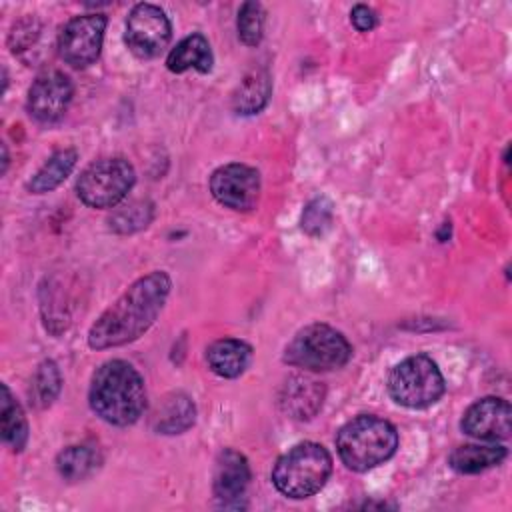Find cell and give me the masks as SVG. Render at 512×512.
Here are the masks:
<instances>
[{"mask_svg": "<svg viewBox=\"0 0 512 512\" xmlns=\"http://www.w3.org/2000/svg\"><path fill=\"white\" fill-rule=\"evenodd\" d=\"M250 482V464L244 454L234 448H224L216 456L212 492L222 508H244L242 498Z\"/></svg>", "mask_w": 512, "mask_h": 512, "instance_id": "4fadbf2b", "label": "cell"}, {"mask_svg": "<svg viewBox=\"0 0 512 512\" xmlns=\"http://www.w3.org/2000/svg\"><path fill=\"white\" fill-rule=\"evenodd\" d=\"M252 360V348L238 338H220L206 350L208 368L220 378H238Z\"/></svg>", "mask_w": 512, "mask_h": 512, "instance_id": "2e32d148", "label": "cell"}, {"mask_svg": "<svg viewBox=\"0 0 512 512\" xmlns=\"http://www.w3.org/2000/svg\"><path fill=\"white\" fill-rule=\"evenodd\" d=\"M40 34V24L36 18L28 16V18H22L18 20L14 26H12V32L8 36V44L12 48V52H20V50H26L30 44L36 42Z\"/></svg>", "mask_w": 512, "mask_h": 512, "instance_id": "4316f807", "label": "cell"}, {"mask_svg": "<svg viewBox=\"0 0 512 512\" xmlns=\"http://www.w3.org/2000/svg\"><path fill=\"white\" fill-rule=\"evenodd\" d=\"M78 160V152L74 148H62L54 152L40 168L38 172L28 180V190L32 194H46L58 188L74 170Z\"/></svg>", "mask_w": 512, "mask_h": 512, "instance_id": "ffe728a7", "label": "cell"}, {"mask_svg": "<svg viewBox=\"0 0 512 512\" xmlns=\"http://www.w3.org/2000/svg\"><path fill=\"white\" fill-rule=\"evenodd\" d=\"M332 472V456L318 442H300L286 450L272 468V484L286 498L302 500L324 488Z\"/></svg>", "mask_w": 512, "mask_h": 512, "instance_id": "277c9868", "label": "cell"}, {"mask_svg": "<svg viewBox=\"0 0 512 512\" xmlns=\"http://www.w3.org/2000/svg\"><path fill=\"white\" fill-rule=\"evenodd\" d=\"M100 464V454L90 444H74L58 452L56 470L64 480L76 482L88 478Z\"/></svg>", "mask_w": 512, "mask_h": 512, "instance_id": "7402d4cb", "label": "cell"}, {"mask_svg": "<svg viewBox=\"0 0 512 512\" xmlns=\"http://www.w3.org/2000/svg\"><path fill=\"white\" fill-rule=\"evenodd\" d=\"M398 448L396 428L374 414H360L346 422L336 436V450L346 468L368 472L388 458Z\"/></svg>", "mask_w": 512, "mask_h": 512, "instance_id": "3957f363", "label": "cell"}, {"mask_svg": "<svg viewBox=\"0 0 512 512\" xmlns=\"http://www.w3.org/2000/svg\"><path fill=\"white\" fill-rule=\"evenodd\" d=\"M510 424L512 408L508 400L498 396H486L476 400L466 408L460 420V428L464 434L486 442L506 440L510 436Z\"/></svg>", "mask_w": 512, "mask_h": 512, "instance_id": "7c38bea8", "label": "cell"}, {"mask_svg": "<svg viewBox=\"0 0 512 512\" xmlns=\"http://www.w3.org/2000/svg\"><path fill=\"white\" fill-rule=\"evenodd\" d=\"M352 356V346L336 328L314 322L294 334L284 348V362L308 372L342 368Z\"/></svg>", "mask_w": 512, "mask_h": 512, "instance_id": "5b68a950", "label": "cell"}, {"mask_svg": "<svg viewBox=\"0 0 512 512\" xmlns=\"http://www.w3.org/2000/svg\"><path fill=\"white\" fill-rule=\"evenodd\" d=\"M260 174L256 168L240 162L224 164L210 176L214 200L234 212H250L260 200Z\"/></svg>", "mask_w": 512, "mask_h": 512, "instance_id": "30bf717a", "label": "cell"}, {"mask_svg": "<svg viewBox=\"0 0 512 512\" xmlns=\"http://www.w3.org/2000/svg\"><path fill=\"white\" fill-rule=\"evenodd\" d=\"M444 376L438 364L426 354H414L398 362L388 376L392 400L406 408H428L444 394Z\"/></svg>", "mask_w": 512, "mask_h": 512, "instance_id": "8992f818", "label": "cell"}, {"mask_svg": "<svg viewBox=\"0 0 512 512\" xmlns=\"http://www.w3.org/2000/svg\"><path fill=\"white\" fill-rule=\"evenodd\" d=\"M172 280L164 270H154L132 282L90 326L88 346L106 350L138 340L160 316Z\"/></svg>", "mask_w": 512, "mask_h": 512, "instance_id": "6da1fadb", "label": "cell"}, {"mask_svg": "<svg viewBox=\"0 0 512 512\" xmlns=\"http://www.w3.org/2000/svg\"><path fill=\"white\" fill-rule=\"evenodd\" d=\"M0 430L2 440L14 450L22 452L28 442V420L22 406L14 400L10 388L2 384V400H0Z\"/></svg>", "mask_w": 512, "mask_h": 512, "instance_id": "44dd1931", "label": "cell"}, {"mask_svg": "<svg viewBox=\"0 0 512 512\" xmlns=\"http://www.w3.org/2000/svg\"><path fill=\"white\" fill-rule=\"evenodd\" d=\"M62 388V376L54 360H44L32 378V396L40 408L50 406Z\"/></svg>", "mask_w": 512, "mask_h": 512, "instance_id": "cb8c5ba5", "label": "cell"}, {"mask_svg": "<svg viewBox=\"0 0 512 512\" xmlns=\"http://www.w3.org/2000/svg\"><path fill=\"white\" fill-rule=\"evenodd\" d=\"M324 396L326 388L322 382L304 374H294L288 376L280 386L278 406L288 418L304 422L320 412Z\"/></svg>", "mask_w": 512, "mask_h": 512, "instance_id": "5bb4252c", "label": "cell"}, {"mask_svg": "<svg viewBox=\"0 0 512 512\" xmlns=\"http://www.w3.org/2000/svg\"><path fill=\"white\" fill-rule=\"evenodd\" d=\"M92 412L108 424L130 426L146 410V388L140 372L126 360H108L90 380Z\"/></svg>", "mask_w": 512, "mask_h": 512, "instance_id": "7a4b0ae2", "label": "cell"}, {"mask_svg": "<svg viewBox=\"0 0 512 512\" xmlns=\"http://www.w3.org/2000/svg\"><path fill=\"white\" fill-rule=\"evenodd\" d=\"M106 22V16L96 12L74 16L72 20H68L58 34L60 58L72 68H86L94 64L102 50Z\"/></svg>", "mask_w": 512, "mask_h": 512, "instance_id": "9c48e42d", "label": "cell"}, {"mask_svg": "<svg viewBox=\"0 0 512 512\" xmlns=\"http://www.w3.org/2000/svg\"><path fill=\"white\" fill-rule=\"evenodd\" d=\"M212 62L214 56L210 42L200 32L182 38L166 56V68L174 74H182L190 68L198 70L200 74H206L212 70Z\"/></svg>", "mask_w": 512, "mask_h": 512, "instance_id": "e0dca14e", "label": "cell"}, {"mask_svg": "<svg viewBox=\"0 0 512 512\" xmlns=\"http://www.w3.org/2000/svg\"><path fill=\"white\" fill-rule=\"evenodd\" d=\"M72 94H74L72 80L64 72L60 70L42 72L28 90V98H26L28 114L42 124H52L66 114Z\"/></svg>", "mask_w": 512, "mask_h": 512, "instance_id": "8fae6325", "label": "cell"}, {"mask_svg": "<svg viewBox=\"0 0 512 512\" xmlns=\"http://www.w3.org/2000/svg\"><path fill=\"white\" fill-rule=\"evenodd\" d=\"M136 182L134 166L124 158H102L88 164L76 180L78 198L90 208H114Z\"/></svg>", "mask_w": 512, "mask_h": 512, "instance_id": "52a82bcc", "label": "cell"}, {"mask_svg": "<svg viewBox=\"0 0 512 512\" xmlns=\"http://www.w3.org/2000/svg\"><path fill=\"white\" fill-rule=\"evenodd\" d=\"M264 22H266V12L262 4L244 2L238 10V20H236L240 42L246 46H258L264 36Z\"/></svg>", "mask_w": 512, "mask_h": 512, "instance_id": "d4e9b609", "label": "cell"}, {"mask_svg": "<svg viewBox=\"0 0 512 512\" xmlns=\"http://www.w3.org/2000/svg\"><path fill=\"white\" fill-rule=\"evenodd\" d=\"M272 78L266 68L250 70L232 94V110L240 116L258 114L270 100Z\"/></svg>", "mask_w": 512, "mask_h": 512, "instance_id": "ac0fdd59", "label": "cell"}, {"mask_svg": "<svg viewBox=\"0 0 512 512\" xmlns=\"http://www.w3.org/2000/svg\"><path fill=\"white\" fill-rule=\"evenodd\" d=\"M504 458H506L504 446L464 444L452 450V454L448 456V466L458 474H478L498 466Z\"/></svg>", "mask_w": 512, "mask_h": 512, "instance_id": "d6986e66", "label": "cell"}, {"mask_svg": "<svg viewBox=\"0 0 512 512\" xmlns=\"http://www.w3.org/2000/svg\"><path fill=\"white\" fill-rule=\"evenodd\" d=\"M194 422H196V406L192 398L184 392H170L158 402L152 414L150 426L156 434L174 436L192 428Z\"/></svg>", "mask_w": 512, "mask_h": 512, "instance_id": "9a60e30c", "label": "cell"}, {"mask_svg": "<svg viewBox=\"0 0 512 512\" xmlns=\"http://www.w3.org/2000/svg\"><path fill=\"white\" fill-rule=\"evenodd\" d=\"M350 22L358 32H370L378 24V18H376V12L370 6L356 4L350 12Z\"/></svg>", "mask_w": 512, "mask_h": 512, "instance_id": "83f0119b", "label": "cell"}, {"mask_svg": "<svg viewBox=\"0 0 512 512\" xmlns=\"http://www.w3.org/2000/svg\"><path fill=\"white\" fill-rule=\"evenodd\" d=\"M154 218V204L150 200H132L112 212L108 228L116 234H134L146 228Z\"/></svg>", "mask_w": 512, "mask_h": 512, "instance_id": "603a6c76", "label": "cell"}, {"mask_svg": "<svg viewBox=\"0 0 512 512\" xmlns=\"http://www.w3.org/2000/svg\"><path fill=\"white\" fill-rule=\"evenodd\" d=\"M334 220V206L326 196H316L312 198L304 210H302V218H300V226L308 236H324Z\"/></svg>", "mask_w": 512, "mask_h": 512, "instance_id": "484cf974", "label": "cell"}, {"mask_svg": "<svg viewBox=\"0 0 512 512\" xmlns=\"http://www.w3.org/2000/svg\"><path fill=\"white\" fill-rule=\"evenodd\" d=\"M172 38V26L166 12L156 4H136L126 20L124 42L130 52L142 60L156 58Z\"/></svg>", "mask_w": 512, "mask_h": 512, "instance_id": "ba28073f", "label": "cell"}]
</instances>
